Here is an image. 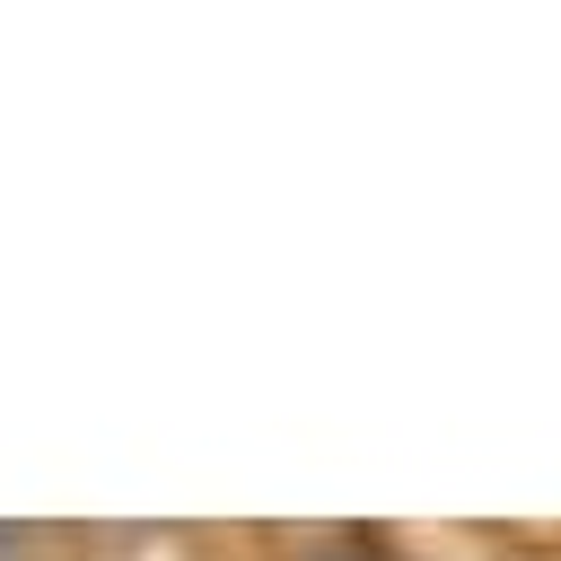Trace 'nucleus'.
<instances>
[{"label": "nucleus", "instance_id": "f03ea898", "mask_svg": "<svg viewBox=\"0 0 561 561\" xmlns=\"http://www.w3.org/2000/svg\"><path fill=\"white\" fill-rule=\"evenodd\" d=\"M0 561H35V526H0Z\"/></svg>", "mask_w": 561, "mask_h": 561}, {"label": "nucleus", "instance_id": "f257e3e1", "mask_svg": "<svg viewBox=\"0 0 561 561\" xmlns=\"http://www.w3.org/2000/svg\"><path fill=\"white\" fill-rule=\"evenodd\" d=\"M298 561H394V552H386V535H324V543L298 552Z\"/></svg>", "mask_w": 561, "mask_h": 561}]
</instances>
